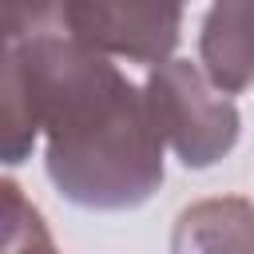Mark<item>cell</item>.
Instances as JSON below:
<instances>
[{
    "label": "cell",
    "instance_id": "6da1fadb",
    "mask_svg": "<svg viewBox=\"0 0 254 254\" xmlns=\"http://www.w3.org/2000/svg\"><path fill=\"white\" fill-rule=\"evenodd\" d=\"M44 135L52 187L87 210L143 206L163 183V135L147 95L107 56L56 24V8L4 12V163Z\"/></svg>",
    "mask_w": 254,
    "mask_h": 254
},
{
    "label": "cell",
    "instance_id": "7a4b0ae2",
    "mask_svg": "<svg viewBox=\"0 0 254 254\" xmlns=\"http://www.w3.org/2000/svg\"><path fill=\"white\" fill-rule=\"evenodd\" d=\"M147 111L163 143L190 171H206L238 143L242 119L230 95H222L206 71L190 60H167L147 71Z\"/></svg>",
    "mask_w": 254,
    "mask_h": 254
},
{
    "label": "cell",
    "instance_id": "3957f363",
    "mask_svg": "<svg viewBox=\"0 0 254 254\" xmlns=\"http://www.w3.org/2000/svg\"><path fill=\"white\" fill-rule=\"evenodd\" d=\"M56 24L79 40L83 48L107 56V60H131V64H167L179 32H183V8L171 4H56Z\"/></svg>",
    "mask_w": 254,
    "mask_h": 254
},
{
    "label": "cell",
    "instance_id": "277c9868",
    "mask_svg": "<svg viewBox=\"0 0 254 254\" xmlns=\"http://www.w3.org/2000/svg\"><path fill=\"white\" fill-rule=\"evenodd\" d=\"M198 67L222 95L254 87V4H214L198 32Z\"/></svg>",
    "mask_w": 254,
    "mask_h": 254
},
{
    "label": "cell",
    "instance_id": "5b68a950",
    "mask_svg": "<svg viewBox=\"0 0 254 254\" xmlns=\"http://www.w3.org/2000/svg\"><path fill=\"white\" fill-rule=\"evenodd\" d=\"M171 254H254V202L214 194L183 206L171 226Z\"/></svg>",
    "mask_w": 254,
    "mask_h": 254
},
{
    "label": "cell",
    "instance_id": "8992f818",
    "mask_svg": "<svg viewBox=\"0 0 254 254\" xmlns=\"http://www.w3.org/2000/svg\"><path fill=\"white\" fill-rule=\"evenodd\" d=\"M4 254H60L44 226V214L24 198L12 179L4 183Z\"/></svg>",
    "mask_w": 254,
    "mask_h": 254
}]
</instances>
